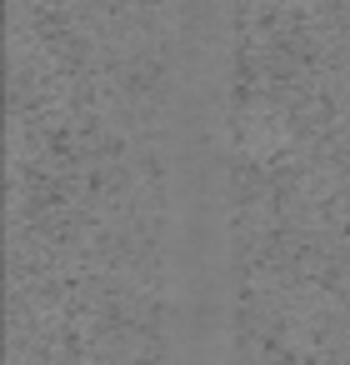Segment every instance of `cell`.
<instances>
[{
    "instance_id": "obj_1",
    "label": "cell",
    "mask_w": 350,
    "mask_h": 365,
    "mask_svg": "<svg viewBox=\"0 0 350 365\" xmlns=\"http://www.w3.org/2000/svg\"><path fill=\"white\" fill-rule=\"evenodd\" d=\"M170 215V365H230V215H225V31L195 16L175 106Z\"/></svg>"
}]
</instances>
